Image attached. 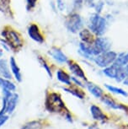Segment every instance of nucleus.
I'll list each match as a JSON object with an SVG mask.
<instances>
[{
  "instance_id": "1",
  "label": "nucleus",
  "mask_w": 128,
  "mask_h": 129,
  "mask_svg": "<svg viewBox=\"0 0 128 129\" xmlns=\"http://www.w3.org/2000/svg\"><path fill=\"white\" fill-rule=\"evenodd\" d=\"M46 107L51 112H61L65 109V105L59 94L52 93L47 96Z\"/></svg>"
},
{
  "instance_id": "2",
  "label": "nucleus",
  "mask_w": 128,
  "mask_h": 129,
  "mask_svg": "<svg viewBox=\"0 0 128 129\" xmlns=\"http://www.w3.org/2000/svg\"><path fill=\"white\" fill-rule=\"evenodd\" d=\"M4 98L3 108L0 111V115L7 113H12L15 109L17 101H18V94L15 93H12L11 91L4 90Z\"/></svg>"
},
{
  "instance_id": "3",
  "label": "nucleus",
  "mask_w": 128,
  "mask_h": 129,
  "mask_svg": "<svg viewBox=\"0 0 128 129\" xmlns=\"http://www.w3.org/2000/svg\"><path fill=\"white\" fill-rule=\"evenodd\" d=\"M116 53L114 52H111V51L110 52H105L97 55V57L95 59V62L98 66L101 68H106L110 66V64H112L116 59Z\"/></svg>"
},
{
  "instance_id": "4",
  "label": "nucleus",
  "mask_w": 128,
  "mask_h": 129,
  "mask_svg": "<svg viewBox=\"0 0 128 129\" xmlns=\"http://www.w3.org/2000/svg\"><path fill=\"white\" fill-rule=\"evenodd\" d=\"M89 27H90L91 30L94 31L95 34L102 35L105 30V19L98 14H95L90 19Z\"/></svg>"
},
{
  "instance_id": "5",
  "label": "nucleus",
  "mask_w": 128,
  "mask_h": 129,
  "mask_svg": "<svg viewBox=\"0 0 128 129\" xmlns=\"http://www.w3.org/2000/svg\"><path fill=\"white\" fill-rule=\"evenodd\" d=\"M3 36L5 37L7 42L13 48H18L22 45V40L19 34L14 30H5L3 32Z\"/></svg>"
},
{
  "instance_id": "6",
  "label": "nucleus",
  "mask_w": 128,
  "mask_h": 129,
  "mask_svg": "<svg viewBox=\"0 0 128 129\" xmlns=\"http://www.w3.org/2000/svg\"><path fill=\"white\" fill-rule=\"evenodd\" d=\"M66 25L70 31L76 32V31L78 30L82 26L81 18L78 14H72V15H71L67 19Z\"/></svg>"
},
{
  "instance_id": "7",
  "label": "nucleus",
  "mask_w": 128,
  "mask_h": 129,
  "mask_svg": "<svg viewBox=\"0 0 128 129\" xmlns=\"http://www.w3.org/2000/svg\"><path fill=\"white\" fill-rule=\"evenodd\" d=\"M110 42L105 38L99 37L94 42V47H95L96 52H97V55L100 54L102 52H108L109 49H110Z\"/></svg>"
},
{
  "instance_id": "8",
  "label": "nucleus",
  "mask_w": 128,
  "mask_h": 129,
  "mask_svg": "<svg viewBox=\"0 0 128 129\" xmlns=\"http://www.w3.org/2000/svg\"><path fill=\"white\" fill-rule=\"evenodd\" d=\"M28 33H29V36H30L34 41H37V42H42L43 41V37L40 32L39 28L37 27V25H31L28 29Z\"/></svg>"
},
{
  "instance_id": "9",
  "label": "nucleus",
  "mask_w": 128,
  "mask_h": 129,
  "mask_svg": "<svg viewBox=\"0 0 128 129\" xmlns=\"http://www.w3.org/2000/svg\"><path fill=\"white\" fill-rule=\"evenodd\" d=\"M90 112H91V115H92V116H93V118L95 119V120L105 121L106 119V116L103 113V111H101V109L100 108V107L95 106V105L91 106Z\"/></svg>"
},
{
  "instance_id": "10",
  "label": "nucleus",
  "mask_w": 128,
  "mask_h": 129,
  "mask_svg": "<svg viewBox=\"0 0 128 129\" xmlns=\"http://www.w3.org/2000/svg\"><path fill=\"white\" fill-rule=\"evenodd\" d=\"M68 67H69V69L71 70L72 73L73 74H75L77 77L80 78V79H85V74L83 71V69H81L79 65L77 64L76 62H69V64H68Z\"/></svg>"
},
{
  "instance_id": "11",
  "label": "nucleus",
  "mask_w": 128,
  "mask_h": 129,
  "mask_svg": "<svg viewBox=\"0 0 128 129\" xmlns=\"http://www.w3.org/2000/svg\"><path fill=\"white\" fill-rule=\"evenodd\" d=\"M49 54L54 58L55 60H57L59 62H67V57L62 52V51H60L57 48H53V49L50 50Z\"/></svg>"
},
{
  "instance_id": "12",
  "label": "nucleus",
  "mask_w": 128,
  "mask_h": 129,
  "mask_svg": "<svg viewBox=\"0 0 128 129\" xmlns=\"http://www.w3.org/2000/svg\"><path fill=\"white\" fill-rule=\"evenodd\" d=\"M118 70H119V67L113 63V64H111V66L106 67L103 72L106 76L112 78V79H115L118 74Z\"/></svg>"
},
{
  "instance_id": "13",
  "label": "nucleus",
  "mask_w": 128,
  "mask_h": 129,
  "mask_svg": "<svg viewBox=\"0 0 128 129\" xmlns=\"http://www.w3.org/2000/svg\"><path fill=\"white\" fill-rule=\"evenodd\" d=\"M87 87H88V89L89 90V92H90L94 96H95L96 98H101V97H102L103 90L99 86H97V85L94 84L92 83H88Z\"/></svg>"
},
{
  "instance_id": "14",
  "label": "nucleus",
  "mask_w": 128,
  "mask_h": 129,
  "mask_svg": "<svg viewBox=\"0 0 128 129\" xmlns=\"http://www.w3.org/2000/svg\"><path fill=\"white\" fill-rule=\"evenodd\" d=\"M101 101H102L105 105L111 107L113 109H122V105L117 104L112 98H110L108 95H102L101 97Z\"/></svg>"
},
{
  "instance_id": "15",
  "label": "nucleus",
  "mask_w": 128,
  "mask_h": 129,
  "mask_svg": "<svg viewBox=\"0 0 128 129\" xmlns=\"http://www.w3.org/2000/svg\"><path fill=\"white\" fill-rule=\"evenodd\" d=\"M79 36H80V38L82 39V41H83L84 43H86V44H93V36L91 32L88 30H82L80 34H79Z\"/></svg>"
},
{
  "instance_id": "16",
  "label": "nucleus",
  "mask_w": 128,
  "mask_h": 129,
  "mask_svg": "<svg viewBox=\"0 0 128 129\" xmlns=\"http://www.w3.org/2000/svg\"><path fill=\"white\" fill-rule=\"evenodd\" d=\"M10 67H11V70L12 72H13L14 75L15 76L16 79L18 80L19 82L21 81V74H20V69H19V67L17 66L16 62H15V60H14V57L11 58L10 60Z\"/></svg>"
},
{
  "instance_id": "17",
  "label": "nucleus",
  "mask_w": 128,
  "mask_h": 129,
  "mask_svg": "<svg viewBox=\"0 0 128 129\" xmlns=\"http://www.w3.org/2000/svg\"><path fill=\"white\" fill-rule=\"evenodd\" d=\"M0 86L3 88L4 90L14 91L15 89V85L13 83L5 79H3V78H0Z\"/></svg>"
},
{
  "instance_id": "18",
  "label": "nucleus",
  "mask_w": 128,
  "mask_h": 129,
  "mask_svg": "<svg viewBox=\"0 0 128 129\" xmlns=\"http://www.w3.org/2000/svg\"><path fill=\"white\" fill-rule=\"evenodd\" d=\"M0 75L7 79H11V74L9 71L7 63L4 60H0Z\"/></svg>"
},
{
  "instance_id": "19",
  "label": "nucleus",
  "mask_w": 128,
  "mask_h": 129,
  "mask_svg": "<svg viewBox=\"0 0 128 129\" xmlns=\"http://www.w3.org/2000/svg\"><path fill=\"white\" fill-rule=\"evenodd\" d=\"M57 79H58L59 81H61L62 83H63V84H66L67 85L71 84L69 75L67 74H66L64 71H62V70H58V71H57Z\"/></svg>"
},
{
  "instance_id": "20",
  "label": "nucleus",
  "mask_w": 128,
  "mask_h": 129,
  "mask_svg": "<svg viewBox=\"0 0 128 129\" xmlns=\"http://www.w3.org/2000/svg\"><path fill=\"white\" fill-rule=\"evenodd\" d=\"M115 65L118 67H125L128 64V53L126 54H122L120 57H116V59L114 62Z\"/></svg>"
},
{
  "instance_id": "21",
  "label": "nucleus",
  "mask_w": 128,
  "mask_h": 129,
  "mask_svg": "<svg viewBox=\"0 0 128 129\" xmlns=\"http://www.w3.org/2000/svg\"><path fill=\"white\" fill-rule=\"evenodd\" d=\"M41 128H42V125L40 121H33L25 124L21 129H41Z\"/></svg>"
},
{
  "instance_id": "22",
  "label": "nucleus",
  "mask_w": 128,
  "mask_h": 129,
  "mask_svg": "<svg viewBox=\"0 0 128 129\" xmlns=\"http://www.w3.org/2000/svg\"><path fill=\"white\" fill-rule=\"evenodd\" d=\"M105 86H106V88L109 89V90L113 92V93H115V94H121V95H123V96H127V93L125 91L123 90L122 89L117 88V87H115V86H111V85H108V84H106Z\"/></svg>"
},
{
  "instance_id": "23",
  "label": "nucleus",
  "mask_w": 128,
  "mask_h": 129,
  "mask_svg": "<svg viewBox=\"0 0 128 129\" xmlns=\"http://www.w3.org/2000/svg\"><path fill=\"white\" fill-rule=\"evenodd\" d=\"M64 90H66L69 93L72 94L73 95H75L77 97H78L79 99H83L84 98V93L82 90H79L78 89H66V88H63Z\"/></svg>"
},
{
  "instance_id": "24",
  "label": "nucleus",
  "mask_w": 128,
  "mask_h": 129,
  "mask_svg": "<svg viewBox=\"0 0 128 129\" xmlns=\"http://www.w3.org/2000/svg\"><path fill=\"white\" fill-rule=\"evenodd\" d=\"M40 62H41V64H42V66L45 68L46 69V70H47V74H49V76L50 77H52V73H51V70H50V69L48 68V66L47 65V63H46L44 61H43L42 59H40Z\"/></svg>"
},
{
  "instance_id": "25",
  "label": "nucleus",
  "mask_w": 128,
  "mask_h": 129,
  "mask_svg": "<svg viewBox=\"0 0 128 129\" xmlns=\"http://www.w3.org/2000/svg\"><path fill=\"white\" fill-rule=\"evenodd\" d=\"M57 4H58V7L60 9H63L64 4H63V2H62V0H57Z\"/></svg>"
},
{
  "instance_id": "26",
  "label": "nucleus",
  "mask_w": 128,
  "mask_h": 129,
  "mask_svg": "<svg viewBox=\"0 0 128 129\" xmlns=\"http://www.w3.org/2000/svg\"><path fill=\"white\" fill-rule=\"evenodd\" d=\"M35 1L36 0H28V4H30V5H34V4H35Z\"/></svg>"
},
{
  "instance_id": "27",
  "label": "nucleus",
  "mask_w": 128,
  "mask_h": 129,
  "mask_svg": "<svg viewBox=\"0 0 128 129\" xmlns=\"http://www.w3.org/2000/svg\"><path fill=\"white\" fill-rule=\"evenodd\" d=\"M72 80H73V81L75 82L76 84H78V85H80V86H83V85H82V84H81V83L79 82L78 80H77V79H75V78H72Z\"/></svg>"
},
{
  "instance_id": "28",
  "label": "nucleus",
  "mask_w": 128,
  "mask_h": 129,
  "mask_svg": "<svg viewBox=\"0 0 128 129\" xmlns=\"http://www.w3.org/2000/svg\"><path fill=\"white\" fill-rule=\"evenodd\" d=\"M89 129H99V127L96 125H92L89 127Z\"/></svg>"
},
{
  "instance_id": "29",
  "label": "nucleus",
  "mask_w": 128,
  "mask_h": 129,
  "mask_svg": "<svg viewBox=\"0 0 128 129\" xmlns=\"http://www.w3.org/2000/svg\"><path fill=\"white\" fill-rule=\"evenodd\" d=\"M124 84H125V85H128V74H127V76L125 77V80H124Z\"/></svg>"
},
{
  "instance_id": "30",
  "label": "nucleus",
  "mask_w": 128,
  "mask_h": 129,
  "mask_svg": "<svg viewBox=\"0 0 128 129\" xmlns=\"http://www.w3.org/2000/svg\"><path fill=\"white\" fill-rule=\"evenodd\" d=\"M2 55V52H1V50H0V56Z\"/></svg>"
}]
</instances>
